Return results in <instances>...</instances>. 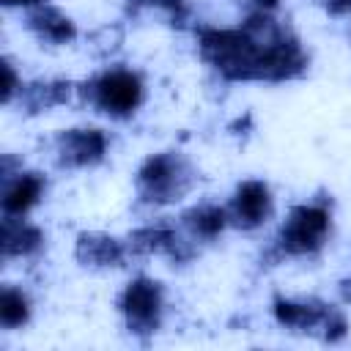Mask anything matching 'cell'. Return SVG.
I'll use <instances>...</instances> for the list:
<instances>
[{
  "mask_svg": "<svg viewBox=\"0 0 351 351\" xmlns=\"http://www.w3.org/2000/svg\"><path fill=\"white\" fill-rule=\"evenodd\" d=\"M271 208H274V200H271V192L263 181H241L233 192V200H230V208H228V217L236 228H244V230H252L258 225H263L269 217H271Z\"/></svg>",
  "mask_w": 351,
  "mask_h": 351,
  "instance_id": "cell-7",
  "label": "cell"
},
{
  "mask_svg": "<svg viewBox=\"0 0 351 351\" xmlns=\"http://www.w3.org/2000/svg\"><path fill=\"white\" fill-rule=\"evenodd\" d=\"M44 192V178L38 173H16V178H11L5 184L3 192V214L8 217H25Z\"/></svg>",
  "mask_w": 351,
  "mask_h": 351,
  "instance_id": "cell-11",
  "label": "cell"
},
{
  "mask_svg": "<svg viewBox=\"0 0 351 351\" xmlns=\"http://www.w3.org/2000/svg\"><path fill=\"white\" fill-rule=\"evenodd\" d=\"M329 228H332V217L326 206L321 203L296 206L277 236V250L280 255H313L324 247Z\"/></svg>",
  "mask_w": 351,
  "mask_h": 351,
  "instance_id": "cell-4",
  "label": "cell"
},
{
  "mask_svg": "<svg viewBox=\"0 0 351 351\" xmlns=\"http://www.w3.org/2000/svg\"><path fill=\"white\" fill-rule=\"evenodd\" d=\"M47 0H3V5H22V8H36V5H44Z\"/></svg>",
  "mask_w": 351,
  "mask_h": 351,
  "instance_id": "cell-21",
  "label": "cell"
},
{
  "mask_svg": "<svg viewBox=\"0 0 351 351\" xmlns=\"http://www.w3.org/2000/svg\"><path fill=\"white\" fill-rule=\"evenodd\" d=\"M30 318V302L19 288L5 285L0 293V324L5 329H16L22 324H27Z\"/></svg>",
  "mask_w": 351,
  "mask_h": 351,
  "instance_id": "cell-16",
  "label": "cell"
},
{
  "mask_svg": "<svg viewBox=\"0 0 351 351\" xmlns=\"http://www.w3.org/2000/svg\"><path fill=\"white\" fill-rule=\"evenodd\" d=\"M27 27L41 41H49V44H66V41H71L77 36L74 22L63 11H58V8L47 5V3L27 11Z\"/></svg>",
  "mask_w": 351,
  "mask_h": 351,
  "instance_id": "cell-10",
  "label": "cell"
},
{
  "mask_svg": "<svg viewBox=\"0 0 351 351\" xmlns=\"http://www.w3.org/2000/svg\"><path fill=\"white\" fill-rule=\"evenodd\" d=\"M332 307H326L324 302H291V299H274V318L282 326L291 329H315L324 324L326 313Z\"/></svg>",
  "mask_w": 351,
  "mask_h": 351,
  "instance_id": "cell-13",
  "label": "cell"
},
{
  "mask_svg": "<svg viewBox=\"0 0 351 351\" xmlns=\"http://www.w3.org/2000/svg\"><path fill=\"white\" fill-rule=\"evenodd\" d=\"M80 93L85 96L88 104L99 107L101 112H107L112 118H126L143 104L145 88H143V77L137 71L107 69L99 77H93L90 82H85L80 88Z\"/></svg>",
  "mask_w": 351,
  "mask_h": 351,
  "instance_id": "cell-3",
  "label": "cell"
},
{
  "mask_svg": "<svg viewBox=\"0 0 351 351\" xmlns=\"http://www.w3.org/2000/svg\"><path fill=\"white\" fill-rule=\"evenodd\" d=\"M197 173L178 154H154L137 170V192L148 203H176L195 186Z\"/></svg>",
  "mask_w": 351,
  "mask_h": 351,
  "instance_id": "cell-2",
  "label": "cell"
},
{
  "mask_svg": "<svg viewBox=\"0 0 351 351\" xmlns=\"http://www.w3.org/2000/svg\"><path fill=\"white\" fill-rule=\"evenodd\" d=\"M19 90H22V82L16 80V71H14L11 60L3 58V104H11L14 93H19Z\"/></svg>",
  "mask_w": 351,
  "mask_h": 351,
  "instance_id": "cell-18",
  "label": "cell"
},
{
  "mask_svg": "<svg viewBox=\"0 0 351 351\" xmlns=\"http://www.w3.org/2000/svg\"><path fill=\"white\" fill-rule=\"evenodd\" d=\"M340 291H343V299H346V302H351V280H343Z\"/></svg>",
  "mask_w": 351,
  "mask_h": 351,
  "instance_id": "cell-23",
  "label": "cell"
},
{
  "mask_svg": "<svg viewBox=\"0 0 351 351\" xmlns=\"http://www.w3.org/2000/svg\"><path fill=\"white\" fill-rule=\"evenodd\" d=\"M118 307L132 332H156L165 310V288L156 280L137 277L123 288Z\"/></svg>",
  "mask_w": 351,
  "mask_h": 351,
  "instance_id": "cell-5",
  "label": "cell"
},
{
  "mask_svg": "<svg viewBox=\"0 0 351 351\" xmlns=\"http://www.w3.org/2000/svg\"><path fill=\"white\" fill-rule=\"evenodd\" d=\"M228 222H230L228 208H219V206H200L184 214V225L200 239H217Z\"/></svg>",
  "mask_w": 351,
  "mask_h": 351,
  "instance_id": "cell-15",
  "label": "cell"
},
{
  "mask_svg": "<svg viewBox=\"0 0 351 351\" xmlns=\"http://www.w3.org/2000/svg\"><path fill=\"white\" fill-rule=\"evenodd\" d=\"M74 90H80V88L58 80V82H36V85L25 88V93H19V96L30 112H38V110H49L55 104H66Z\"/></svg>",
  "mask_w": 351,
  "mask_h": 351,
  "instance_id": "cell-14",
  "label": "cell"
},
{
  "mask_svg": "<svg viewBox=\"0 0 351 351\" xmlns=\"http://www.w3.org/2000/svg\"><path fill=\"white\" fill-rule=\"evenodd\" d=\"M277 36L258 38V36L247 33L244 27H239V30L208 27V30H200L197 47H200L203 60H208L222 77H228V80H263V55Z\"/></svg>",
  "mask_w": 351,
  "mask_h": 351,
  "instance_id": "cell-1",
  "label": "cell"
},
{
  "mask_svg": "<svg viewBox=\"0 0 351 351\" xmlns=\"http://www.w3.org/2000/svg\"><path fill=\"white\" fill-rule=\"evenodd\" d=\"M0 244H3L5 258H25V255H33L44 244V236L36 225H27L22 217H8L5 214Z\"/></svg>",
  "mask_w": 351,
  "mask_h": 351,
  "instance_id": "cell-12",
  "label": "cell"
},
{
  "mask_svg": "<svg viewBox=\"0 0 351 351\" xmlns=\"http://www.w3.org/2000/svg\"><path fill=\"white\" fill-rule=\"evenodd\" d=\"M74 252L85 266H121L126 258V247L104 233H80Z\"/></svg>",
  "mask_w": 351,
  "mask_h": 351,
  "instance_id": "cell-9",
  "label": "cell"
},
{
  "mask_svg": "<svg viewBox=\"0 0 351 351\" xmlns=\"http://www.w3.org/2000/svg\"><path fill=\"white\" fill-rule=\"evenodd\" d=\"M132 8H143V5H154V8H165L170 14H176L178 19L186 14V0H129Z\"/></svg>",
  "mask_w": 351,
  "mask_h": 351,
  "instance_id": "cell-19",
  "label": "cell"
},
{
  "mask_svg": "<svg viewBox=\"0 0 351 351\" xmlns=\"http://www.w3.org/2000/svg\"><path fill=\"white\" fill-rule=\"evenodd\" d=\"M326 8L329 14L343 16V14H351V0H326Z\"/></svg>",
  "mask_w": 351,
  "mask_h": 351,
  "instance_id": "cell-20",
  "label": "cell"
},
{
  "mask_svg": "<svg viewBox=\"0 0 351 351\" xmlns=\"http://www.w3.org/2000/svg\"><path fill=\"white\" fill-rule=\"evenodd\" d=\"M321 326H324V340H329V343L346 337V318H343L337 310H329Z\"/></svg>",
  "mask_w": 351,
  "mask_h": 351,
  "instance_id": "cell-17",
  "label": "cell"
},
{
  "mask_svg": "<svg viewBox=\"0 0 351 351\" xmlns=\"http://www.w3.org/2000/svg\"><path fill=\"white\" fill-rule=\"evenodd\" d=\"M252 3H255V8H258V11H266V14L277 8V0H252Z\"/></svg>",
  "mask_w": 351,
  "mask_h": 351,
  "instance_id": "cell-22",
  "label": "cell"
},
{
  "mask_svg": "<svg viewBox=\"0 0 351 351\" xmlns=\"http://www.w3.org/2000/svg\"><path fill=\"white\" fill-rule=\"evenodd\" d=\"M129 247L134 252L143 255H170L176 261L189 258V252L184 250V241L178 239V233L173 228L165 225H151V228H140L129 236Z\"/></svg>",
  "mask_w": 351,
  "mask_h": 351,
  "instance_id": "cell-8",
  "label": "cell"
},
{
  "mask_svg": "<svg viewBox=\"0 0 351 351\" xmlns=\"http://www.w3.org/2000/svg\"><path fill=\"white\" fill-rule=\"evenodd\" d=\"M58 162L66 167H90L107 154V134L101 129H66L55 137Z\"/></svg>",
  "mask_w": 351,
  "mask_h": 351,
  "instance_id": "cell-6",
  "label": "cell"
}]
</instances>
